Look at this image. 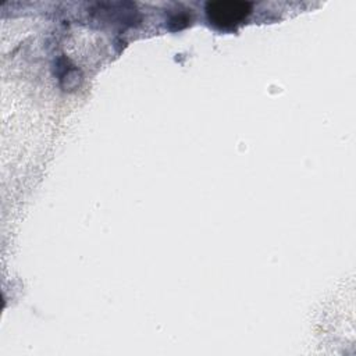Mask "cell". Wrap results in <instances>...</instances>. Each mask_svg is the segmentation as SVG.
<instances>
[{
    "label": "cell",
    "mask_w": 356,
    "mask_h": 356,
    "mask_svg": "<svg viewBox=\"0 0 356 356\" xmlns=\"http://www.w3.org/2000/svg\"><path fill=\"white\" fill-rule=\"evenodd\" d=\"M211 24L220 29H231L239 24L250 11V4L243 1H216L206 8Z\"/></svg>",
    "instance_id": "cell-1"
}]
</instances>
